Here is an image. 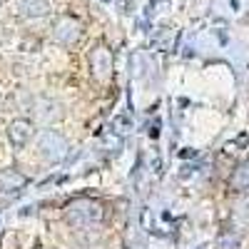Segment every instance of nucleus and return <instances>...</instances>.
<instances>
[{
  "label": "nucleus",
  "mask_w": 249,
  "mask_h": 249,
  "mask_svg": "<svg viewBox=\"0 0 249 249\" xmlns=\"http://www.w3.org/2000/svg\"><path fill=\"white\" fill-rule=\"evenodd\" d=\"M102 214H105V210H102V204L95 202V199H77L65 212L70 224H95V222L102 219Z\"/></svg>",
  "instance_id": "1"
},
{
  "label": "nucleus",
  "mask_w": 249,
  "mask_h": 249,
  "mask_svg": "<svg viewBox=\"0 0 249 249\" xmlns=\"http://www.w3.org/2000/svg\"><path fill=\"white\" fill-rule=\"evenodd\" d=\"M37 147H40V155H43L45 160H50V162H60L62 157H65V152H68V142H65V137H62L60 132H55V130H45L43 135H40Z\"/></svg>",
  "instance_id": "2"
},
{
  "label": "nucleus",
  "mask_w": 249,
  "mask_h": 249,
  "mask_svg": "<svg viewBox=\"0 0 249 249\" xmlns=\"http://www.w3.org/2000/svg\"><path fill=\"white\" fill-rule=\"evenodd\" d=\"M80 30H82V23L72 15H62L55 20L53 25V37L57 40L60 45H72L75 40L80 37Z\"/></svg>",
  "instance_id": "3"
},
{
  "label": "nucleus",
  "mask_w": 249,
  "mask_h": 249,
  "mask_svg": "<svg viewBox=\"0 0 249 249\" xmlns=\"http://www.w3.org/2000/svg\"><path fill=\"white\" fill-rule=\"evenodd\" d=\"M90 68H92V75L100 82H107L110 75H112V53L105 45H97L90 53Z\"/></svg>",
  "instance_id": "4"
},
{
  "label": "nucleus",
  "mask_w": 249,
  "mask_h": 249,
  "mask_svg": "<svg viewBox=\"0 0 249 249\" xmlns=\"http://www.w3.org/2000/svg\"><path fill=\"white\" fill-rule=\"evenodd\" d=\"M33 135H35V130H33L30 120H15L8 127V140L13 142V147H25Z\"/></svg>",
  "instance_id": "5"
},
{
  "label": "nucleus",
  "mask_w": 249,
  "mask_h": 249,
  "mask_svg": "<svg viewBox=\"0 0 249 249\" xmlns=\"http://www.w3.org/2000/svg\"><path fill=\"white\" fill-rule=\"evenodd\" d=\"M25 184H28V177H25L23 172H18V170H13V167L0 170V192L15 195V192L23 190Z\"/></svg>",
  "instance_id": "6"
},
{
  "label": "nucleus",
  "mask_w": 249,
  "mask_h": 249,
  "mask_svg": "<svg viewBox=\"0 0 249 249\" xmlns=\"http://www.w3.org/2000/svg\"><path fill=\"white\" fill-rule=\"evenodd\" d=\"M177 30L175 28H160L155 35H152V45L157 48V50H164V53H170V50H175V45H177Z\"/></svg>",
  "instance_id": "7"
},
{
  "label": "nucleus",
  "mask_w": 249,
  "mask_h": 249,
  "mask_svg": "<svg viewBox=\"0 0 249 249\" xmlns=\"http://www.w3.org/2000/svg\"><path fill=\"white\" fill-rule=\"evenodd\" d=\"M18 8L25 18H43L50 13V0H20Z\"/></svg>",
  "instance_id": "8"
},
{
  "label": "nucleus",
  "mask_w": 249,
  "mask_h": 249,
  "mask_svg": "<svg viewBox=\"0 0 249 249\" xmlns=\"http://www.w3.org/2000/svg\"><path fill=\"white\" fill-rule=\"evenodd\" d=\"M232 187H234L237 192L249 190V164H242L239 170H234V175H232Z\"/></svg>",
  "instance_id": "9"
},
{
  "label": "nucleus",
  "mask_w": 249,
  "mask_h": 249,
  "mask_svg": "<svg viewBox=\"0 0 249 249\" xmlns=\"http://www.w3.org/2000/svg\"><path fill=\"white\" fill-rule=\"evenodd\" d=\"M234 219H239L242 224H249V197H244V199L237 204V210H234Z\"/></svg>",
  "instance_id": "10"
}]
</instances>
